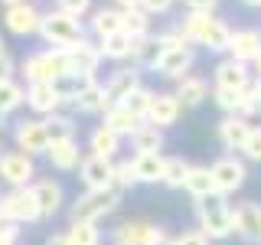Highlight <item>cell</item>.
I'll list each match as a JSON object with an SVG mask.
<instances>
[{"label":"cell","mask_w":261,"mask_h":245,"mask_svg":"<svg viewBox=\"0 0 261 245\" xmlns=\"http://www.w3.org/2000/svg\"><path fill=\"white\" fill-rule=\"evenodd\" d=\"M179 33L186 43H199L209 53H225L228 39H232V30L225 27V20H216L212 13H186L179 23Z\"/></svg>","instance_id":"cell-1"},{"label":"cell","mask_w":261,"mask_h":245,"mask_svg":"<svg viewBox=\"0 0 261 245\" xmlns=\"http://www.w3.org/2000/svg\"><path fill=\"white\" fill-rule=\"evenodd\" d=\"M39 36L46 39V46L53 49H69L85 39V30H82L79 16H69L62 10H49L43 13V23H39Z\"/></svg>","instance_id":"cell-2"},{"label":"cell","mask_w":261,"mask_h":245,"mask_svg":"<svg viewBox=\"0 0 261 245\" xmlns=\"http://www.w3.org/2000/svg\"><path fill=\"white\" fill-rule=\"evenodd\" d=\"M196 219H199V232L209 235V242L212 239H225V235L235 232L232 206H228L219 193H212V196H206V200L196 203Z\"/></svg>","instance_id":"cell-3"},{"label":"cell","mask_w":261,"mask_h":245,"mask_svg":"<svg viewBox=\"0 0 261 245\" xmlns=\"http://www.w3.org/2000/svg\"><path fill=\"white\" fill-rule=\"evenodd\" d=\"M121 190L118 186H108V190H88L82 193L75 203H72V223H98L101 216L118 206Z\"/></svg>","instance_id":"cell-4"},{"label":"cell","mask_w":261,"mask_h":245,"mask_svg":"<svg viewBox=\"0 0 261 245\" xmlns=\"http://www.w3.org/2000/svg\"><path fill=\"white\" fill-rule=\"evenodd\" d=\"M65 72H69V65H65L62 49H43V53H33L23 59V76H27L30 85L33 82H56Z\"/></svg>","instance_id":"cell-5"},{"label":"cell","mask_w":261,"mask_h":245,"mask_svg":"<svg viewBox=\"0 0 261 245\" xmlns=\"http://www.w3.org/2000/svg\"><path fill=\"white\" fill-rule=\"evenodd\" d=\"M0 206H4L7 223H36L39 219V203H36L33 186H13V190L0 200Z\"/></svg>","instance_id":"cell-6"},{"label":"cell","mask_w":261,"mask_h":245,"mask_svg":"<svg viewBox=\"0 0 261 245\" xmlns=\"http://www.w3.org/2000/svg\"><path fill=\"white\" fill-rule=\"evenodd\" d=\"M79 177L88 190H108V186H114V160L88 154V157H82V163H79Z\"/></svg>","instance_id":"cell-7"},{"label":"cell","mask_w":261,"mask_h":245,"mask_svg":"<svg viewBox=\"0 0 261 245\" xmlns=\"http://www.w3.org/2000/svg\"><path fill=\"white\" fill-rule=\"evenodd\" d=\"M209 174H212V186H216L219 196L235 193V190L245 183V177H248V174H245V163L235 160V157H219V160L209 167Z\"/></svg>","instance_id":"cell-8"},{"label":"cell","mask_w":261,"mask_h":245,"mask_svg":"<svg viewBox=\"0 0 261 245\" xmlns=\"http://www.w3.org/2000/svg\"><path fill=\"white\" fill-rule=\"evenodd\" d=\"M39 23H43V13H39L30 0L7 7V13H4V27L10 30L13 36H33V33H39Z\"/></svg>","instance_id":"cell-9"},{"label":"cell","mask_w":261,"mask_h":245,"mask_svg":"<svg viewBox=\"0 0 261 245\" xmlns=\"http://www.w3.org/2000/svg\"><path fill=\"white\" fill-rule=\"evenodd\" d=\"M13 137H16V151L30 154V157H36V154H46V147H49L46 121H39V118L20 121V125H16V131H13Z\"/></svg>","instance_id":"cell-10"},{"label":"cell","mask_w":261,"mask_h":245,"mask_svg":"<svg viewBox=\"0 0 261 245\" xmlns=\"http://www.w3.org/2000/svg\"><path fill=\"white\" fill-rule=\"evenodd\" d=\"M33 177H36V167H33L30 154H23V151L0 154V180H7L10 186H27Z\"/></svg>","instance_id":"cell-11"},{"label":"cell","mask_w":261,"mask_h":245,"mask_svg":"<svg viewBox=\"0 0 261 245\" xmlns=\"http://www.w3.org/2000/svg\"><path fill=\"white\" fill-rule=\"evenodd\" d=\"M65 53V65H69V72H75V76H95L98 72V65H101V49L92 46L88 39H82V43L75 46H69V49H62Z\"/></svg>","instance_id":"cell-12"},{"label":"cell","mask_w":261,"mask_h":245,"mask_svg":"<svg viewBox=\"0 0 261 245\" xmlns=\"http://www.w3.org/2000/svg\"><path fill=\"white\" fill-rule=\"evenodd\" d=\"M179 111H183V105H179V98L176 95H170V92H153V102H150V111H147V125H153V128H170V125H176V118H179Z\"/></svg>","instance_id":"cell-13"},{"label":"cell","mask_w":261,"mask_h":245,"mask_svg":"<svg viewBox=\"0 0 261 245\" xmlns=\"http://www.w3.org/2000/svg\"><path fill=\"white\" fill-rule=\"evenodd\" d=\"M232 226L242 239L261 242V206L258 203H239L232 209Z\"/></svg>","instance_id":"cell-14"},{"label":"cell","mask_w":261,"mask_h":245,"mask_svg":"<svg viewBox=\"0 0 261 245\" xmlns=\"http://www.w3.org/2000/svg\"><path fill=\"white\" fill-rule=\"evenodd\" d=\"M190 65H193V49L190 46H170V49H163L160 53V59H157V72L160 76H167V79H183L186 72H190Z\"/></svg>","instance_id":"cell-15"},{"label":"cell","mask_w":261,"mask_h":245,"mask_svg":"<svg viewBox=\"0 0 261 245\" xmlns=\"http://www.w3.org/2000/svg\"><path fill=\"white\" fill-rule=\"evenodd\" d=\"M225 53H228V59L248 65L261 53V33L258 30H235L232 39H228V49H225Z\"/></svg>","instance_id":"cell-16"},{"label":"cell","mask_w":261,"mask_h":245,"mask_svg":"<svg viewBox=\"0 0 261 245\" xmlns=\"http://www.w3.org/2000/svg\"><path fill=\"white\" fill-rule=\"evenodd\" d=\"M27 105L36 114H56L62 108V98H59L53 82H33V85L27 88Z\"/></svg>","instance_id":"cell-17"},{"label":"cell","mask_w":261,"mask_h":245,"mask_svg":"<svg viewBox=\"0 0 261 245\" xmlns=\"http://www.w3.org/2000/svg\"><path fill=\"white\" fill-rule=\"evenodd\" d=\"M163 235V229L157 226H147V223H121L114 229L111 239L118 245H153Z\"/></svg>","instance_id":"cell-18"},{"label":"cell","mask_w":261,"mask_h":245,"mask_svg":"<svg viewBox=\"0 0 261 245\" xmlns=\"http://www.w3.org/2000/svg\"><path fill=\"white\" fill-rule=\"evenodd\" d=\"M141 88V72L137 69H118L111 76V82L105 85V95H108V105H121L130 92Z\"/></svg>","instance_id":"cell-19"},{"label":"cell","mask_w":261,"mask_h":245,"mask_svg":"<svg viewBox=\"0 0 261 245\" xmlns=\"http://www.w3.org/2000/svg\"><path fill=\"white\" fill-rule=\"evenodd\" d=\"M216 88H235V92H242L245 85L251 82V76H248V65L245 62H235V59H222L216 65Z\"/></svg>","instance_id":"cell-20"},{"label":"cell","mask_w":261,"mask_h":245,"mask_svg":"<svg viewBox=\"0 0 261 245\" xmlns=\"http://www.w3.org/2000/svg\"><path fill=\"white\" fill-rule=\"evenodd\" d=\"M248 134H251V125L242 114H228V118H222V125H219V141H222L228 151H242L245 141H248Z\"/></svg>","instance_id":"cell-21"},{"label":"cell","mask_w":261,"mask_h":245,"mask_svg":"<svg viewBox=\"0 0 261 245\" xmlns=\"http://www.w3.org/2000/svg\"><path fill=\"white\" fill-rule=\"evenodd\" d=\"M173 95L179 98L183 108H199V105L209 98V82L202 79V76H183V79L176 82V92Z\"/></svg>","instance_id":"cell-22"},{"label":"cell","mask_w":261,"mask_h":245,"mask_svg":"<svg viewBox=\"0 0 261 245\" xmlns=\"http://www.w3.org/2000/svg\"><path fill=\"white\" fill-rule=\"evenodd\" d=\"M46 157H49V163H53L56 170H75L79 163H82V154H79L75 137H69V141H49Z\"/></svg>","instance_id":"cell-23"},{"label":"cell","mask_w":261,"mask_h":245,"mask_svg":"<svg viewBox=\"0 0 261 245\" xmlns=\"http://www.w3.org/2000/svg\"><path fill=\"white\" fill-rule=\"evenodd\" d=\"M33 193H36V203H39V216H56L62 206V186L56 183V180H39L36 186H33Z\"/></svg>","instance_id":"cell-24"},{"label":"cell","mask_w":261,"mask_h":245,"mask_svg":"<svg viewBox=\"0 0 261 245\" xmlns=\"http://www.w3.org/2000/svg\"><path fill=\"white\" fill-rule=\"evenodd\" d=\"M144 121L141 118H134L124 105H108V111H105V128H111L118 137H124V134H134L137 128H141Z\"/></svg>","instance_id":"cell-25"},{"label":"cell","mask_w":261,"mask_h":245,"mask_svg":"<svg viewBox=\"0 0 261 245\" xmlns=\"http://www.w3.org/2000/svg\"><path fill=\"white\" fill-rule=\"evenodd\" d=\"M163 163H167L163 154H137L134 157L137 183H157V180H163Z\"/></svg>","instance_id":"cell-26"},{"label":"cell","mask_w":261,"mask_h":245,"mask_svg":"<svg viewBox=\"0 0 261 245\" xmlns=\"http://www.w3.org/2000/svg\"><path fill=\"white\" fill-rule=\"evenodd\" d=\"M92 82H95V76H75V72H65V76H62V79H56L53 85H56V92H59L62 105H72L88 85H92Z\"/></svg>","instance_id":"cell-27"},{"label":"cell","mask_w":261,"mask_h":245,"mask_svg":"<svg viewBox=\"0 0 261 245\" xmlns=\"http://www.w3.org/2000/svg\"><path fill=\"white\" fill-rule=\"evenodd\" d=\"M183 190L193 196V200H206V196L216 193V186H212V174L209 167H190V174H186V183Z\"/></svg>","instance_id":"cell-28"},{"label":"cell","mask_w":261,"mask_h":245,"mask_svg":"<svg viewBox=\"0 0 261 245\" xmlns=\"http://www.w3.org/2000/svg\"><path fill=\"white\" fill-rule=\"evenodd\" d=\"M121 27H124V20H121V10H114V7H101V10H95V16H92V30L98 33V39L124 33Z\"/></svg>","instance_id":"cell-29"},{"label":"cell","mask_w":261,"mask_h":245,"mask_svg":"<svg viewBox=\"0 0 261 245\" xmlns=\"http://www.w3.org/2000/svg\"><path fill=\"white\" fill-rule=\"evenodd\" d=\"M88 144H92V154H98V157H114V154L121 151V137L114 134L111 128H105V125H98L92 131Z\"/></svg>","instance_id":"cell-30"},{"label":"cell","mask_w":261,"mask_h":245,"mask_svg":"<svg viewBox=\"0 0 261 245\" xmlns=\"http://www.w3.org/2000/svg\"><path fill=\"white\" fill-rule=\"evenodd\" d=\"M79 111H85V114H98V111H108V95H105V85H98V82H92V85L82 92L75 102Z\"/></svg>","instance_id":"cell-31"},{"label":"cell","mask_w":261,"mask_h":245,"mask_svg":"<svg viewBox=\"0 0 261 245\" xmlns=\"http://www.w3.org/2000/svg\"><path fill=\"white\" fill-rule=\"evenodd\" d=\"M105 59H130V53H134V39L127 36V33H114V36H105L101 43H98Z\"/></svg>","instance_id":"cell-32"},{"label":"cell","mask_w":261,"mask_h":245,"mask_svg":"<svg viewBox=\"0 0 261 245\" xmlns=\"http://www.w3.org/2000/svg\"><path fill=\"white\" fill-rule=\"evenodd\" d=\"M130 141H134V151L137 154H160L163 147V131L153 128V125H141L130 134Z\"/></svg>","instance_id":"cell-33"},{"label":"cell","mask_w":261,"mask_h":245,"mask_svg":"<svg viewBox=\"0 0 261 245\" xmlns=\"http://www.w3.org/2000/svg\"><path fill=\"white\" fill-rule=\"evenodd\" d=\"M160 53H163V46H160V39L157 36H141V39H134V59L137 65H150V69H157V59H160Z\"/></svg>","instance_id":"cell-34"},{"label":"cell","mask_w":261,"mask_h":245,"mask_svg":"<svg viewBox=\"0 0 261 245\" xmlns=\"http://www.w3.org/2000/svg\"><path fill=\"white\" fill-rule=\"evenodd\" d=\"M121 20H124V30L130 39H141L147 36V30H150V13L141 10V7H130V10H121Z\"/></svg>","instance_id":"cell-35"},{"label":"cell","mask_w":261,"mask_h":245,"mask_svg":"<svg viewBox=\"0 0 261 245\" xmlns=\"http://www.w3.org/2000/svg\"><path fill=\"white\" fill-rule=\"evenodd\" d=\"M23 102H27V88H23L20 82H16V79H10V82H0V114H10V111H16Z\"/></svg>","instance_id":"cell-36"},{"label":"cell","mask_w":261,"mask_h":245,"mask_svg":"<svg viewBox=\"0 0 261 245\" xmlns=\"http://www.w3.org/2000/svg\"><path fill=\"white\" fill-rule=\"evenodd\" d=\"M46 134L49 141H69V137H75V125H72L69 114H49L46 118Z\"/></svg>","instance_id":"cell-37"},{"label":"cell","mask_w":261,"mask_h":245,"mask_svg":"<svg viewBox=\"0 0 261 245\" xmlns=\"http://www.w3.org/2000/svg\"><path fill=\"white\" fill-rule=\"evenodd\" d=\"M65 235H69L72 245H101V232H98L95 223H72Z\"/></svg>","instance_id":"cell-38"},{"label":"cell","mask_w":261,"mask_h":245,"mask_svg":"<svg viewBox=\"0 0 261 245\" xmlns=\"http://www.w3.org/2000/svg\"><path fill=\"white\" fill-rule=\"evenodd\" d=\"M150 102H153V92H150V88H137V92H130L127 98H124V102H121V105H124V108L130 111V114H134V118H141V121H147V111H150Z\"/></svg>","instance_id":"cell-39"},{"label":"cell","mask_w":261,"mask_h":245,"mask_svg":"<svg viewBox=\"0 0 261 245\" xmlns=\"http://www.w3.org/2000/svg\"><path fill=\"white\" fill-rule=\"evenodd\" d=\"M190 167H193V163H186L183 157H167L160 183H167V186H183V183H186V174H190Z\"/></svg>","instance_id":"cell-40"},{"label":"cell","mask_w":261,"mask_h":245,"mask_svg":"<svg viewBox=\"0 0 261 245\" xmlns=\"http://www.w3.org/2000/svg\"><path fill=\"white\" fill-rule=\"evenodd\" d=\"M258 111H261V92L255 82H248L242 88V118H258Z\"/></svg>","instance_id":"cell-41"},{"label":"cell","mask_w":261,"mask_h":245,"mask_svg":"<svg viewBox=\"0 0 261 245\" xmlns=\"http://www.w3.org/2000/svg\"><path fill=\"white\" fill-rule=\"evenodd\" d=\"M212 98H216V105L225 114H235V111L242 114V92H235V88H216Z\"/></svg>","instance_id":"cell-42"},{"label":"cell","mask_w":261,"mask_h":245,"mask_svg":"<svg viewBox=\"0 0 261 245\" xmlns=\"http://www.w3.org/2000/svg\"><path fill=\"white\" fill-rule=\"evenodd\" d=\"M137 177H134V160H124V163H114V186L124 190V186H134Z\"/></svg>","instance_id":"cell-43"},{"label":"cell","mask_w":261,"mask_h":245,"mask_svg":"<svg viewBox=\"0 0 261 245\" xmlns=\"http://www.w3.org/2000/svg\"><path fill=\"white\" fill-rule=\"evenodd\" d=\"M245 157L248 160H258L261 163V128H251V134H248V141H245Z\"/></svg>","instance_id":"cell-44"},{"label":"cell","mask_w":261,"mask_h":245,"mask_svg":"<svg viewBox=\"0 0 261 245\" xmlns=\"http://www.w3.org/2000/svg\"><path fill=\"white\" fill-rule=\"evenodd\" d=\"M92 7V0H59V10L62 13H69V16H79L82 20V13Z\"/></svg>","instance_id":"cell-45"},{"label":"cell","mask_w":261,"mask_h":245,"mask_svg":"<svg viewBox=\"0 0 261 245\" xmlns=\"http://www.w3.org/2000/svg\"><path fill=\"white\" fill-rule=\"evenodd\" d=\"M183 7L190 13H212L219 7V0H183Z\"/></svg>","instance_id":"cell-46"},{"label":"cell","mask_w":261,"mask_h":245,"mask_svg":"<svg viewBox=\"0 0 261 245\" xmlns=\"http://www.w3.org/2000/svg\"><path fill=\"white\" fill-rule=\"evenodd\" d=\"M176 245H209V235H202L199 229H190V232H183L176 239Z\"/></svg>","instance_id":"cell-47"},{"label":"cell","mask_w":261,"mask_h":245,"mask_svg":"<svg viewBox=\"0 0 261 245\" xmlns=\"http://www.w3.org/2000/svg\"><path fill=\"white\" fill-rule=\"evenodd\" d=\"M16 235H20L16 223H0V245H16Z\"/></svg>","instance_id":"cell-48"},{"label":"cell","mask_w":261,"mask_h":245,"mask_svg":"<svg viewBox=\"0 0 261 245\" xmlns=\"http://www.w3.org/2000/svg\"><path fill=\"white\" fill-rule=\"evenodd\" d=\"M173 7V0H141V10L147 13H167Z\"/></svg>","instance_id":"cell-49"},{"label":"cell","mask_w":261,"mask_h":245,"mask_svg":"<svg viewBox=\"0 0 261 245\" xmlns=\"http://www.w3.org/2000/svg\"><path fill=\"white\" fill-rule=\"evenodd\" d=\"M13 72H16V65H13V59H10V56H0V82H10L13 79Z\"/></svg>","instance_id":"cell-50"},{"label":"cell","mask_w":261,"mask_h":245,"mask_svg":"<svg viewBox=\"0 0 261 245\" xmlns=\"http://www.w3.org/2000/svg\"><path fill=\"white\" fill-rule=\"evenodd\" d=\"M46 245H72V242H69V235H65V232H59V235H49Z\"/></svg>","instance_id":"cell-51"},{"label":"cell","mask_w":261,"mask_h":245,"mask_svg":"<svg viewBox=\"0 0 261 245\" xmlns=\"http://www.w3.org/2000/svg\"><path fill=\"white\" fill-rule=\"evenodd\" d=\"M121 10H130V7H141V0H114Z\"/></svg>","instance_id":"cell-52"},{"label":"cell","mask_w":261,"mask_h":245,"mask_svg":"<svg viewBox=\"0 0 261 245\" xmlns=\"http://www.w3.org/2000/svg\"><path fill=\"white\" fill-rule=\"evenodd\" d=\"M153 245H176V239H170V235H167V232H163V235H160V239H157V242H153Z\"/></svg>","instance_id":"cell-53"},{"label":"cell","mask_w":261,"mask_h":245,"mask_svg":"<svg viewBox=\"0 0 261 245\" xmlns=\"http://www.w3.org/2000/svg\"><path fill=\"white\" fill-rule=\"evenodd\" d=\"M251 65H255V76H261V53L255 56V59H251Z\"/></svg>","instance_id":"cell-54"},{"label":"cell","mask_w":261,"mask_h":245,"mask_svg":"<svg viewBox=\"0 0 261 245\" xmlns=\"http://www.w3.org/2000/svg\"><path fill=\"white\" fill-rule=\"evenodd\" d=\"M245 7H261V0H242Z\"/></svg>","instance_id":"cell-55"},{"label":"cell","mask_w":261,"mask_h":245,"mask_svg":"<svg viewBox=\"0 0 261 245\" xmlns=\"http://www.w3.org/2000/svg\"><path fill=\"white\" fill-rule=\"evenodd\" d=\"M4 4H7V7H13V4H23V0H4Z\"/></svg>","instance_id":"cell-56"},{"label":"cell","mask_w":261,"mask_h":245,"mask_svg":"<svg viewBox=\"0 0 261 245\" xmlns=\"http://www.w3.org/2000/svg\"><path fill=\"white\" fill-rule=\"evenodd\" d=\"M255 85H258V92H261V76H255Z\"/></svg>","instance_id":"cell-57"},{"label":"cell","mask_w":261,"mask_h":245,"mask_svg":"<svg viewBox=\"0 0 261 245\" xmlns=\"http://www.w3.org/2000/svg\"><path fill=\"white\" fill-rule=\"evenodd\" d=\"M4 53H7V49H4V39H0V56H4Z\"/></svg>","instance_id":"cell-58"},{"label":"cell","mask_w":261,"mask_h":245,"mask_svg":"<svg viewBox=\"0 0 261 245\" xmlns=\"http://www.w3.org/2000/svg\"><path fill=\"white\" fill-rule=\"evenodd\" d=\"M258 128H261V111H258Z\"/></svg>","instance_id":"cell-59"},{"label":"cell","mask_w":261,"mask_h":245,"mask_svg":"<svg viewBox=\"0 0 261 245\" xmlns=\"http://www.w3.org/2000/svg\"><path fill=\"white\" fill-rule=\"evenodd\" d=\"M0 219H4V206H0Z\"/></svg>","instance_id":"cell-60"},{"label":"cell","mask_w":261,"mask_h":245,"mask_svg":"<svg viewBox=\"0 0 261 245\" xmlns=\"http://www.w3.org/2000/svg\"><path fill=\"white\" fill-rule=\"evenodd\" d=\"M0 121H4V114H0ZM0 131H4V125H0Z\"/></svg>","instance_id":"cell-61"}]
</instances>
